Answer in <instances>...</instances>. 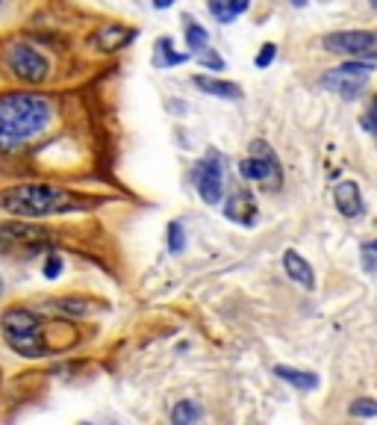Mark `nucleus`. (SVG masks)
Returning a JSON list of instances; mask_svg holds the SVG:
<instances>
[{"label": "nucleus", "instance_id": "1", "mask_svg": "<svg viewBox=\"0 0 377 425\" xmlns=\"http://www.w3.org/2000/svg\"><path fill=\"white\" fill-rule=\"evenodd\" d=\"M54 121V104L36 92L0 95V151L21 148L27 139L42 136Z\"/></svg>", "mask_w": 377, "mask_h": 425}, {"label": "nucleus", "instance_id": "2", "mask_svg": "<svg viewBox=\"0 0 377 425\" xmlns=\"http://www.w3.org/2000/svg\"><path fill=\"white\" fill-rule=\"evenodd\" d=\"M0 207L21 219H44V216H59V212L74 210L77 198L68 189H59V186L21 184L0 195Z\"/></svg>", "mask_w": 377, "mask_h": 425}, {"label": "nucleus", "instance_id": "3", "mask_svg": "<svg viewBox=\"0 0 377 425\" xmlns=\"http://www.w3.org/2000/svg\"><path fill=\"white\" fill-rule=\"evenodd\" d=\"M0 331L4 340L18 352L21 357H47L51 354V340H47L44 322L27 307H9L0 316Z\"/></svg>", "mask_w": 377, "mask_h": 425}, {"label": "nucleus", "instance_id": "4", "mask_svg": "<svg viewBox=\"0 0 377 425\" xmlns=\"http://www.w3.org/2000/svg\"><path fill=\"white\" fill-rule=\"evenodd\" d=\"M0 62L4 68L21 80V83H44L51 77V59H47L36 44H27V42H9L4 51H0Z\"/></svg>", "mask_w": 377, "mask_h": 425}, {"label": "nucleus", "instance_id": "5", "mask_svg": "<svg viewBox=\"0 0 377 425\" xmlns=\"http://www.w3.org/2000/svg\"><path fill=\"white\" fill-rule=\"evenodd\" d=\"M374 71V62L371 59H351V62H342L339 68H330L321 80L319 86L333 92L339 97H348V101H354V97L363 95L369 77Z\"/></svg>", "mask_w": 377, "mask_h": 425}, {"label": "nucleus", "instance_id": "6", "mask_svg": "<svg viewBox=\"0 0 377 425\" xmlns=\"http://www.w3.org/2000/svg\"><path fill=\"white\" fill-rule=\"evenodd\" d=\"M327 54H339L348 59H377V30H339L321 39Z\"/></svg>", "mask_w": 377, "mask_h": 425}, {"label": "nucleus", "instance_id": "7", "mask_svg": "<svg viewBox=\"0 0 377 425\" xmlns=\"http://www.w3.org/2000/svg\"><path fill=\"white\" fill-rule=\"evenodd\" d=\"M239 174L245 181H254V184H266V186H280L283 174H280V162H277V154L268 148L262 139L254 142V151L251 157H245L239 162Z\"/></svg>", "mask_w": 377, "mask_h": 425}, {"label": "nucleus", "instance_id": "8", "mask_svg": "<svg viewBox=\"0 0 377 425\" xmlns=\"http://www.w3.org/2000/svg\"><path fill=\"white\" fill-rule=\"evenodd\" d=\"M194 186L206 204H218L224 198V162L216 151H209L194 169Z\"/></svg>", "mask_w": 377, "mask_h": 425}, {"label": "nucleus", "instance_id": "9", "mask_svg": "<svg viewBox=\"0 0 377 425\" xmlns=\"http://www.w3.org/2000/svg\"><path fill=\"white\" fill-rule=\"evenodd\" d=\"M51 242V234L39 231V227H30V225H18V222H4L0 225V249H9V251H42L44 245Z\"/></svg>", "mask_w": 377, "mask_h": 425}, {"label": "nucleus", "instance_id": "10", "mask_svg": "<svg viewBox=\"0 0 377 425\" xmlns=\"http://www.w3.org/2000/svg\"><path fill=\"white\" fill-rule=\"evenodd\" d=\"M136 39V30H130V27H124V24H106V27H101L92 36V47L94 51H106V54H112V51H121L124 44H130Z\"/></svg>", "mask_w": 377, "mask_h": 425}, {"label": "nucleus", "instance_id": "11", "mask_svg": "<svg viewBox=\"0 0 377 425\" xmlns=\"http://www.w3.org/2000/svg\"><path fill=\"white\" fill-rule=\"evenodd\" d=\"M333 201H336V210L342 212L345 219H357L366 212V204H363V192L354 181H342L336 184L333 189Z\"/></svg>", "mask_w": 377, "mask_h": 425}, {"label": "nucleus", "instance_id": "12", "mask_svg": "<svg viewBox=\"0 0 377 425\" xmlns=\"http://www.w3.org/2000/svg\"><path fill=\"white\" fill-rule=\"evenodd\" d=\"M224 216L242 227H251L257 222V204L248 192H233L230 198L224 201Z\"/></svg>", "mask_w": 377, "mask_h": 425}, {"label": "nucleus", "instance_id": "13", "mask_svg": "<svg viewBox=\"0 0 377 425\" xmlns=\"http://www.w3.org/2000/svg\"><path fill=\"white\" fill-rule=\"evenodd\" d=\"M283 269H286V275L292 277L295 284H301L304 289H316V272H313V266H309L298 251L289 249L283 254Z\"/></svg>", "mask_w": 377, "mask_h": 425}, {"label": "nucleus", "instance_id": "14", "mask_svg": "<svg viewBox=\"0 0 377 425\" xmlns=\"http://www.w3.org/2000/svg\"><path fill=\"white\" fill-rule=\"evenodd\" d=\"M194 86H198L201 92L212 95V97H227V101H239L242 97V89L236 83H230V80H218V77H206V74H198L192 80Z\"/></svg>", "mask_w": 377, "mask_h": 425}, {"label": "nucleus", "instance_id": "15", "mask_svg": "<svg viewBox=\"0 0 377 425\" xmlns=\"http://www.w3.org/2000/svg\"><path fill=\"white\" fill-rule=\"evenodd\" d=\"M274 375L283 378L286 384L298 387V390H316L319 387V375L316 372H304V369H292V366H274Z\"/></svg>", "mask_w": 377, "mask_h": 425}, {"label": "nucleus", "instance_id": "16", "mask_svg": "<svg viewBox=\"0 0 377 425\" xmlns=\"http://www.w3.org/2000/svg\"><path fill=\"white\" fill-rule=\"evenodd\" d=\"M154 51H156L154 54V65H156V68H171V65H183L189 59V54L171 51V39H159Z\"/></svg>", "mask_w": 377, "mask_h": 425}, {"label": "nucleus", "instance_id": "17", "mask_svg": "<svg viewBox=\"0 0 377 425\" xmlns=\"http://www.w3.org/2000/svg\"><path fill=\"white\" fill-rule=\"evenodd\" d=\"M198 419H204V407L198 402H180L171 411V422L174 425H192Z\"/></svg>", "mask_w": 377, "mask_h": 425}, {"label": "nucleus", "instance_id": "18", "mask_svg": "<svg viewBox=\"0 0 377 425\" xmlns=\"http://www.w3.org/2000/svg\"><path fill=\"white\" fill-rule=\"evenodd\" d=\"M206 42H209V32L201 27V24H192V21H186V44L192 47L194 54L198 51H204L206 47Z\"/></svg>", "mask_w": 377, "mask_h": 425}, {"label": "nucleus", "instance_id": "19", "mask_svg": "<svg viewBox=\"0 0 377 425\" xmlns=\"http://www.w3.org/2000/svg\"><path fill=\"white\" fill-rule=\"evenodd\" d=\"M206 6H209L212 15H216V21H218V24H230V21L236 18V12L230 9V4H227V0H209Z\"/></svg>", "mask_w": 377, "mask_h": 425}, {"label": "nucleus", "instance_id": "20", "mask_svg": "<svg viewBox=\"0 0 377 425\" xmlns=\"http://www.w3.org/2000/svg\"><path fill=\"white\" fill-rule=\"evenodd\" d=\"M351 417H377V402L374 399H354Z\"/></svg>", "mask_w": 377, "mask_h": 425}, {"label": "nucleus", "instance_id": "21", "mask_svg": "<svg viewBox=\"0 0 377 425\" xmlns=\"http://www.w3.org/2000/svg\"><path fill=\"white\" fill-rule=\"evenodd\" d=\"M183 245H186V239H183V225H171L168 227V249H171V254H180L183 251Z\"/></svg>", "mask_w": 377, "mask_h": 425}, {"label": "nucleus", "instance_id": "22", "mask_svg": "<svg viewBox=\"0 0 377 425\" xmlns=\"http://www.w3.org/2000/svg\"><path fill=\"white\" fill-rule=\"evenodd\" d=\"M359 254H363V269H366V272H377V239L366 242Z\"/></svg>", "mask_w": 377, "mask_h": 425}, {"label": "nucleus", "instance_id": "23", "mask_svg": "<svg viewBox=\"0 0 377 425\" xmlns=\"http://www.w3.org/2000/svg\"><path fill=\"white\" fill-rule=\"evenodd\" d=\"M198 59H201V65H206V68H212V71H224V59L216 51H209V47L198 51Z\"/></svg>", "mask_w": 377, "mask_h": 425}, {"label": "nucleus", "instance_id": "24", "mask_svg": "<svg viewBox=\"0 0 377 425\" xmlns=\"http://www.w3.org/2000/svg\"><path fill=\"white\" fill-rule=\"evenodd\" d=\"M277 59V44H262L259 47V54H257V68H268V65Z\"/></svg>", "mask_w": 377, "mask_h": 425}, {"label": "nucleus", "instance_id": "25", "mask_svg": "<svg viewBox=\"0 0 377 425\" xmlns=\"http://www.w3.org/2000/svg\"><path fill=\"white\" fill-rule=\"evenodd\" d=\"M62 269H65V263H62V257L59 254H47V260H44V277H59L62 275Z\"/></svg>", "mask_w": 377, "mask_h": 425}, {"label": "nucleus", "instance_id": "26", "mask_svg": "<svg viewBox=\"0 0 377 425\" xmlns=\"http://www.w3.org/2000/svg\"><path fill=\"white\" fill-rule=\"evenodd\" d=\"M59 310H65V313H74V316L89 313L86 301H80V299H62V301H59Z\"/></svg>", "mask_w": 377, "mask_h": 425}, {"label": "nucleus", "instance_id": "27", "mask_svg": "<svg viewBox=\"0 0 377 425\" xmlns=\"http://www.w3.org/2000/svg\"><path fill=\"white\" fill-rule=\"evenodd\" d=\"M363 130H366V133H377V101L369 107V112H366V116H363Z\"/></svg>", "mask_w": 377, "mask_h": 425}, {"label": "nucleus", "instance_id": "28", "mask_svg": "<svg viewBox=\"0 0 377 425\" xmlns=\"http://www.w3.org/2000/svg\"><path fill=\"white\" fill-rule=\"evenodd\" d=\"M227 4H230V9L236 12V18H239V15H242L245 9H248V6H251V0H227Z\"/></svg>", "mask_w": 377, "mask_h": 425}, {"label": "nucleus", "instance_id": "29", "mask_svg": "<svg viewBox=\"0 0 377 425\" xmlns=\"http://www.w3.org/2000/svg\"><path fill=\"white\" fill-rule=\"evenodd\" d=\"M171 4H174V0H154V6H156V9H168Z\"/></svg>", "mask_w": 377, "mask_h": 425}, {"label": "nucleus", "instance_id": "30", "mask_svg": "<svg viewBox=\"0 0 377 425\" xmlns=\"http://www.w3.org/2000/svg\"><path fill=\"white\" fill-rule=\"evenodd\" d=\"M292 4H295V6H307V0H292Z\"/></svg>", "mask_w": 377, "mask_h": 425}, {"label": "nucleus", "instance_id": "31", "mask_svg": "<svg viewBox=\"0 0 377 425\" xmlns=\"http://www.w3.org/2000/svg\"><path fill=\"white\" fill-rule=\"evenodd\" d=\"M369 6H371V9H377V0H369Z\"/></svg>", "mask_w": 377, "mask_h": 425}, {"label": "nucleus", "instance_id": "32", "mask_svg": "<svg viewBox=\"0 0 377 425\" xmlns=\"http://www.w3.org/2000/svg\"><path fill=\"white\" fill-rule=\"evenodd\" d=\"M0 6H4V0H0Z\"/></svg>", "mask_w": 377, "mask_h": 425}]
</instances>
